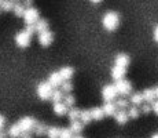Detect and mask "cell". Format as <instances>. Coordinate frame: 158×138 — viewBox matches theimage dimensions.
Instances as JSON below:
<instances>
[{
  "label": "cell",
  "instance_id": "8d00e7d4",
  "mask_svg": "<svg viewBox=\"0 0 158 138\" xmlns=\"http://www.w3.org/2000/svg\"><path fill=\"white\" fill-rule=\"evenodd\" d=\"M32 3H33V0H22V4L25 6V7H30V6H32Z\"/></svg>",
  "mask_w": 158,
  "mask_h": 138
},
{
  "label": "cell",
  "instance_id": "83f0119b",
  "mask_svg": "<svg viewBox=\"0 0 158 138\" xmlns=\"http://www.w3.org/2000/svg\"><path fill=\"white\" fill-rule=\"evenodd\" d=\"M63 91L62 90H54V94H52V98L51 100L54 101V104L55 102H62L63 98H65V96H63Z\"/></svg>",
  "mask_w": 158,
  "mask_h": 138
},
{
  "label": "cell",
  "instance_id": "30bf717a",
  "mask_svg": "<svg viewBox=\"0 0 158 138\" xmlns=\"http://www.w3.org/2000/svg\"><path fill=\"white\" fill-rule=\"evenodd\" d=\"M125 72H127V68H123V66H118V65H114L113 68H111V78L114 79L115 82L117 80H121V79H124V76H125Z\"/></svg>",
  "mask_w": 158,
  "mask_h": 138
},
{
  "label": "cell",
  "instance_id": "4fadbf2b",
  "mask_svg": "<svg viewBox=\"0 0 158 138\" xmlns=\"http://www.w3.org/2000/svg\"><path fill=\"white\" fill-rule=\"evenodd\" d=\"M103 112H105L106 116H114L115 112H117V105H115V102L113 101H110V102H105L102 106Z\"/></svg>",
  "mask_w": 158,
  "mask_h": 138
},
{
  "label": "cell",
  "instance_id": "d4e9b609",
  "mask_svg": "<svg viewBox=\"0 0 158 138\" xmlns=\"http://www.w3.org/2000/svg\"><path fill=\"white\" fill-rule=\"evenodd\" d=\"M47 137L48 138H59L60 137V128L59 127H55V126H52V127H48Z\"/></svg>",
  "mask_w": 158,
  "mask_h": 138
},
{
  "label": "cell",
  "instance_id": "277c9868",
  "mask_svg": "<svg viewBox=\"0 0 158 138\" xmlns=\"http://www.w3.org/2000/svg\"><path fill=\"white\" fill-rule=\"evenodd\" d=\"M30 39H32V35L28 32V30H21L15 35V43H17L18 47L21 48H26L30 44Z\"/></svg>",
  "mask_w": 158,
  "mask_h": 138
},
{
  "label": "cell",
  "instance_id": "ffe728a7",
  "mask_svg": "<svg viewBox=\"0 0 158 138\" xmlns=\"http://www.w3.org/2000/svg\"><path fill=\"white\" fill-rule=\"evenodd\" d=\"M69 128H70L74 134H80L81 131H83V128H84V124H83V122L78 119V120L70 122V127H69Z\"/></svg>",
  "mask_w": 158,
  "mask_h": 138
},
{
  "label": "cell",
  "instance_id": "2e32d148",
  "mask_svg": "<svg viewBox=\"0 0 158 138\" xmlns=\"http://www.w3.org/2000/svg\"><path fill=\"white\" fill-rule=\"evenodd\" d=\"M129 102L132 104L133 106H139V105H143L144 102V98H143V94L142 93H133L132 96L129 97Z\"/></svg>",
  "mask_w": 158,
  "mask_h": 138
},
{
  "label": "cell",
  "instance_id": "60d3db41",
  "mask_svg": "<svg viewBox=\"0 0 158 138\" xmlns=\"http://www.w3.org/2000/svg\"><path fill=\"white\" fill-rule=\"evenodd\" d=\"M0 138H8V134L6 133V131L0 130Z\"/></svg>",
  "mask_w": 158,
  "mask_h": 138
},
{
  "label": "cell",
  "instance_id": "e0dca14e",
  "mask_svg": "<svg viewBox=\"0 0 158 138\" xmlns=\"http://www.w3.org/2000/svg\"><path fill=\"white\" fill-rule=\"evenodd\" d=\"M59 73H60V76H62L63 80L69 82L70 80V78L73 76V73H74V69H73L72 66H63V68L59 69Z\"/></svg>",
  "mask_w": 158,
  "mask_h": 138
},
{
  "label": "cell",
  "instance_id": "f1b7e54d",
  "mask_svg": "<svg viewBox=\"0 0 158 138\" xmlns=\"http://www.w3.org/2000/svg\"><path fill=\"white\" fill-rule=\"evenodd\" d=\"M139 115H140V110H139L138 106H131L128 109V116L129 119H138Z\"/></svg>",
  "mask_w": 158,
  "mask_h": 138
},
{
  "label": "cell",
  "instance_id": "5b68a950",
  "mask_svg": "<svg viewBox=\"0 0 158 138\" xmlns=\"http://www.w3.org/2000/svg\"><path fill=\"white\" fill-rule=\"evenodd\" d=\"M40 15H39V10L35 7H29L25 10V14H23V20H25L26 25H35L39 20H40Z\"/></svg>",
  "mask_w": 158,
  "mask_h": 138
},
{
  "label": "cell",
  "instance_id": "9c48e42d",
  "mask_svg": "<svg viewBox=\"0 0 158 138\" xmlns=\"http://www.w3.org/2000/svg\"><path fill=\"white\" fill-rule=\"evenodd\" d=\"M48 83H50L51 86H52L54 88H56V87H60V86L63 84V79H62V76H60V73H59V70L58 72H52V73H50L48 75Z\"/></svg>",
  "mask_w": 158,
  "mask_h": 138
},
{
  "label": "cell",
  "instance_id": "7c38bea8",
  "mask_svg": "<svg viewBox=\"0 0 158 138\" xmlns=\"http://www.w3.org/2000/svg\"><path fill=\"white\" fill-rule=\"evenodd\" d=\"M52 109H54V113L58 116H63V115H68V112H69V108H68V105H66L65 102H55L54 104V106H52Z\"/></svg>",
  "mask_w": 158,
  "mask_h": 138
},
{
  "label": "cell",
  "instance_id": "ab89813d",
  "mask_svg": "<svg viewBox=\"0 0 158 138\" xmlns=\"http://www.w3.org/2000/svg\"><path fill=\"white\" fill-rule=\"evenodd\" d=\"M154 40L158 43V26H156V29H154Z\"/></svg>",
  "mask_w": 158,
  "mask_h": 138
},
{
  "label": "cell",
  "instance_id": "d590c367",
  "mask_svg": "<svg viewBox=\"0 0 158 138\" xmlns=\"http://www.w3.org/2000/svg\"><path fill=\"white\" fill-rule=\"evenodd\" d=\"M26 30H28L30 35H33V33L36 32V25H28L26 26Z\"/></svg>",
  "mask_w": 158,
  "mask_h": 138
},
{
  "label": "cell",
  "instance_id": "3957f363",
  "mask_svg": "<svg viewBox=\"0 0 158 138\" xmlns=\"http://www.w3.org/2000/svg\"><path fill=\"white\" fill-rule=\"evenodd\" d=\"M36 124H37V120L35 118H32V116H25V118H22L18 122V126H19L22 133H32L35 130Z\"/></svg>",
  "mask_w": 158,
  "mask_h": 138
},
{
  "label": "cell",
  "instance_id": "cb8c5ba5",
  "mask_svg": "<svg viewBox=\"0 0 158 138\" xmlns=\"http://www.w3.org/2000/svg\"><path fill=\"white\" fill-rule=\"evenodd\" d=\"M80 115H81V110L77 109V108H69V112H68V118L70 119V122L73 120H78L80 119Z\"/></svg>",
  "mask_w": 158,
  "mask_h": 138
},
{
  "label": "cell",
  "instance_id": "52a82bcc",
  "mask_svg": "<svg viewBox=\"0 0 158 138\" xmlns=\"http://www.w3.org/2000/svg\"><path fill=\"white\" fill-rule=\"evenodd\" d=\"M115 88H117L118 94L121 96H128V94L132 93V84H131L129 80H125V79H121V80L115 82Z\"/></svg>",
  "mask_w": 158,
  "mask_h": 138
},
{
  "label": "cell",
  "instance_id": "74e56055",
  "mask_svg": "<svg viewBox=\"0 0 158 138\" xmlns=\"http://www.w3.org/2000/svg\"><path fill=\"white\" fill-rule=\"evenodd\" d=\"M4 124H6V119H4V116H2V115H0V130H3V127H4Z\"/></svg>",
  "mask_w": 158,
  "mask_h": 138
},
{
  "label": "cell",
  "instance_id": "b9f144b4",
  "mask_svg": "<svg viewBox=\"0 0 158 138\" xmlns=\"http://www.w3.org/2000/svg\"><path fill=\"white\" fill-rule=\"evenodd\" d=\"M154 93H156V97L158 98V86H156V87H154Z\"/></svg>",
  "mask_w": 158,
  "mask_h": 138
},
{
  "label": "cell",
  "instance_id": "ee69618b",
  "mask_svg": "<svg viewBox=\"0 0 158 138\" xmlns=\"http://www.w3.org/2000/svg\"><path fill=\"white\" fill-rule=\"evenodd\" d=\"M74 138H85V137H83V136H80V134H77V136H74Z\"/></svg>",
  "mask_w": 158,
  "mask_h": 138
},
{
  "label": "cell",
  "instance_id": "9a60e30c",
  "mask_svg": "<svg viewBox=\"0 0 158 138\" xmlns=\"http://www.w3.org/2000/svg\"><path fill=\"white\" fill-rule=\"evenodd\" d=\"M7 134H8V137H10V138H21V136H22V131H21L18 123H14V124H11L10 127H8Z\"/></svg>",
  "mask_w": 158,
  "mask_h": 138
},
{
  "label": "cell",
  "instance_id": "e575fe53",
  "mask_svg": "<svg viewBox=\"0 0 158 138\" xmlns=\"http://www.w3.org/2000/svg\"><path fill=\"white\" fill-rule=\"evenodd\" d=\"M151 108H153V112L158 115V100L154 101V102H151Z\"/></svg>",
  "mask_w": 158,
  "mask_h": 138
},
{
  "label": "cell",
  "instance_id": "603a6c76",
  "mask_svg": "<svg viewBox=\"0 0 158 138\" xmlns=\"http://www.w3.org/2000/svg\"><path fill=\"white\" fill-rule=\"evenodd\" d=\"M91 115H92V119L94 120H102L103 118H105V112H103V109L102 108H92L91 109Z\"/></svg>",
  "mask_w": 158,
  "mask_h": 138
},
{
  "label": "cell",
  "instance_id": "d6986e66",
  "mask_svg": "<svg viewBox=\"0 0 158 138\" xmlns=\"http://www.w3.org/2000/svg\"><path fill=\"white\" fill-rule=\"evenodd\" d=\"M47 130H48V127L44 123H39L37 122L33 133H35V136H37V137H43V136H47Z\"/></svg>",
  "mask_w": 158,
  "mask_h": 138
},
{
  "label": "cell",
  "instance_id": "f546056e",
  "mask_svg": "<svg viewBox=\"0 0 158 138\" xmlns=\"http://www.w3.org/2000/svg\"><path fill=\"white\" fill-rule=\"evenodd\" d=\"M63 102L68 105V108H73V105H74L76 100L74 97L72 96V94H65V98H63Z\"/></svg>",
  "mask_w": 158,
  "mask_h": 138
},
{
  "label": "cell",
  "instance_id": "d6a6232c",
  "mask_svg": "<svg viewBox=\"0 0 158 138\" xmlns=\"http://www.w3.org/2000/svg\"><path fill=\"white\" fill-rule=\"evenodd\" d=\"M115 105H117V108H120V109H125V108H128L129 102L125 100V98H120V100L115 101Z\"/></svg>",
  "mask_w": 158,
  "mask_h": 138
},
{
  "label": "cell",
  "instance_id": "1f68e13d",
  "mask_svg": "<svg viewBox=\"0 0 158 138\" xmlns=\"http://www.w3.org/2000/svg\"><path fill=\"white\" fill-rule=\"evenodd\" d=\"M60 90H62L65 94H70L72 90H73V84L70 82H63V84L60 86Z\"/></svg>",
  "mask_w": 158,
  "mask_h": 138
},
{
  "label": "cell",
  "instance_id": "484cf974",
  "mask_svg": "<svg viewBox=\"0 0 158 138\" xmlns=\"http://www.w3.org/2000/svg\"><path fill=\"white\" fill-rule=\"evenodd\" d=\"M14 6L15 4L13 0H3V2L0 3V8H2L3 11H13Z\"/></svg>",
  "mask_w": 158,
  "mask_h": 138
},
{
  "label": "cell",
  "instance_id": "4316f807",
  "mask_svg": "<svg viewBox=\"0 0 158 138\" xmlns=\"http://www.w3.org/2000/svg\"><path fill=\"white\" fill-rule=\"evenodd\" d=\"M25 6L22 4V3H17V4L14 6V8H13V11H14V14L17 15V17H23V14H25Z\"/></svg>",
  "mask_w": 158,
  "mask_h": 138
},
{
  "label": "cell",
  "instance_id": "ac0fdd59",
  "mask_svg": "<svg viewBox=\"0 0 158 138\" xmlns=\"http://www.w3.org/2000/svg\"><path fill=\"white\" fill-rule=\"evenodd\" d=\"M142 94H143V98H144V102L147 104H151L156 101V93H154V88H146V90L142 91Z\"/></svg>",
  "mask_w": 158,
  "mask_h": 138
},
{
  "label": "cell",
  "instance_id": "5bb4252c",
  "mask_svg": "<svg viewBox=\"0 0 158 138\" xmlns=\"http://www.w3.org/2000/svg\"><path fill=\"white\" fill-rule=\"evenodd\" d=\"M114 119H115V122H117L118 124H125L129 120L128 112H127V110H124V109L117 110V112H115V115H114Z\"/></svg>",
  "mask_w": 158,
  "mask_h": 138
},
{
  "label": "cell",
  "instance_id": "8992f818",
  "mask_svg": "<svg viewBox=\"0 0 158 138\" xmlns=\"http://www.w3.org/2000/svg\"><path fill=\"white\" fill-rule=\"evenodd\" d=\"M117 96H118V91L114 84H107L102 88V97L105 100V102H110V101L115 100Z\"/></svg>",
  "mask_w": 158,
  "mask_h": 138
},
{
  "label": "cell",
  "instance_id": "836d02e7",
  "mask_svg": "<svg viewBox=\"0 0 158 138\" xmlns=\"http://www.w3.org/2000/svg\"><path fill=\"white\" fill-rule=\"evenodd\" d=\"M151 110H153V108H151V104H143V105L140 106V112L142 113H150Z\"/></svg>",
  "mask_w": 158,
  "mask_h": 138
},
{
  "label": "cell",
  "instance_id": "7402d4cb",
  "mask_svg": "<svg viewBox=\"0 0 158 138\" xmlns=\"http://www.w3.org/2000/svg\"><path fill=\"white\" fill-rule=\"evenodd\" d=\"M35 25H36V32L37 33H41V32H44V30H48V21L44 20V18L39 20Z\"/></svg>",
  "mask_w": 158,
  "mask_h": 138
},
{
  "label": "cell",
  "instance_id": "6da1fadb",
  "mask_svg": "<svg viewBox=\"0 0 158 138\" xmlns=\"http://www.w3.org/2000/svg\"><path fill=\"white\" fill-rule=\"evenodd\" d=\"M102 24H103V26H105V29L111 32V30L117 29V26L120 25V17H118V14L114 13V11H109V13H106L103 15Z\"/></svg>",
  "mask_w": 158,
  "mask_h": 138
},
{
  "label": "cell",
  "instance_id": "7bdbcfd3",
  "mask_svg": "<svg viewBox=\"0 0 158 138\" xmlns=\"http://www.w3.org/2000/svg\"><path fill=\"white\" fill-rule=\"evenodd\" d=\"M89 2H92V3H95V4H98V3H101L102 0H89Z\"/></svg>",
  "mask_w": 158,
  "mask_h": 138
},
{
  "label": "cell",
  "instance_id": "f35d334b",
  "mask_svg": "<svg viewBox=\"0 0 158 138\" xmlns=\"http://www.w3.org/2000/svg\"><path fill=\"white\" fill-rule=\"evenodd\" d=\"M21 138H33V136H32V133H22Z\"/></svg>",
  "mask_w": 158,
  "mask_h": 138
},
{
  "label": "cell",
  "instance_id": "7a4b0ae2",
  "mask_svg": "<svg viewBox=\"0 0 158 138\" xmlns=\"http://www.w3.org/2000/svg\"><path fill=\"white\" fill-rule=\"evenodd\" d=\"M54 94V87L48 82H41L37 86V96L41 100H51Z\"/></svg>",
  "mask_w": 158,
  "mask_h": 138
},
{
  "label": "cell",
  "instance_id": "ba28073f",
  "mask_svg": "<svg viewBox=\"0 0 158 138\" xmlns=\"http://www.w3.org/2000/svg\"><path fill=\"white\" fill-rule=\"evenodd\" d=\"M54 40V35L50 30H44V32L39 33V43H40L43 47H48V46L52 43Z\"/></svg>",
  "mask_w": 158,
  "mask_h": 138
},
{
  "label": "cell",
  "instance_id": "4dcf8cb0",
  "mask_svg": "<svg viewBox=\"0 0 158 138\" xmlns=\"http://www.w3.org/2000/svg\"><path fill=\"white\" fill-rule=\"evenodd\" d=\"M59 138H74V133H73L70 128H60Z\"/></svg>",
  "mask_w": 158,
  "mask_h": 138
},
{
  "label": "cell",
  "instance_id": "bcb514c9",
  "mask_svg": "<svg viewBox=\"0 0 158 138\" xmlns=\"http://www.w3.org/2000/svg\"><path fill=\"white\" fill-rule=\"evenodd\" d=\"M2 2H3V0H0V3H2Z\"/></svg>",
  "mask_w": 158,
  "mask_h": 138
},
{
  "label": "cell",
  "instance_id": "8fae6325",
  "mask_svg": "<svg viewBox=\"0 0 158 138\" xmlns=\"http://www.w3.org/2000/svg\"><path fill=\"white\" fill-rule=\"evenodd\" d=\"M129 62H131V58L127 54H124V53L115 55V58H114V65L123 66V68H127V66L129 65Z\"/></svg>",
  "mask_w": 158,
  "mask_h": 138
},
{
  "label": "cell",
  "instance_id": "44dd1931",
  "mask_svg": "<svg viewBox=\"0 0 158 138\" xmlns=\"http://www.w3.org/2000/svg\"><path fill=\"white\" fill-rule=\"evenodd\" d=\"M80 120L83 122V124H88L94 120L92 115H91V109H84L81 110V115H80Z\"/></svg>",
  "mask_w": 158,
  "mask_h": 138
},
{
  "label": "cell",
  "instance_id": "f6af8a7d",
  "mask_svg": "<svg viewBox=\"0 0 158 138\" xmlns=\"http://www.w3.org/2000/svg\"><path fill=\"white\" fill-rule=\"evenodd\" d=\"M151 138H158V133H157V134H154V136H151Z\"/></svg>",
  "mask_w": 158,
  "mask_h": 138
}]
</instances>
